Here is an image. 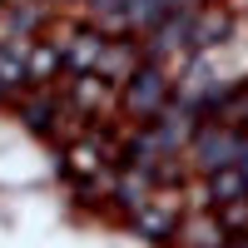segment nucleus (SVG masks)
I'll return each mask as SVG.
<instances>
[{
	"mask_svg": "<svg viewBox=\"0 0 248 248\" xmlns=\"http://www.w3.org/2000/svg\"><path fill=\"white\" fill-rule=\"evenodd\" d=\"M60 65H65V60H60V45H30V79L45 85Z\"/></svg>",
	"mask_w": 248,
	"mask_h": 248,
	"instance_id": "obj_4",
	"label": "nucleus"
},
{
	"mask_svg": "<svg viewBox=\"0 0 248 248\" xmlns=\"http://www.w3.org/2000/svg\"><path fill=\"white\" fill-rule=\"evenodd\" d=\"M129 223H134L144 238H169V233H174V203H164V199L154 194L144 209H134V214H129Z\"/></svg>",
	"mask_w": 248,
	"mask_h": 248,
	"instance_id": "obj_2",
	"label": "nucleus"
},
{
	"mask_svg": "<svg viewBox=\"0 0 248 248\" xmlns=\"http://www.w3.org/2000/svg\"><path fill=\"white\" fill-rule=\"evenodd\" d=\"M90 5H94V20H99V25H109V20L129 5V0H90Z\"/></svg>",
	"mask_w": 248,
	"mask_h": 248,
	"instance_id": "obj_5",
	"label": "nucleus"
},
{
	"mask_svg": "<svg viewBox=\"0 0 248 248\" xmlns=\"http://www.w3.org/2000/svg\"><path fill=\"white\" fill-rule=\"evenodd\" d=\"M169 99H174V85H169V70L159 65H139L129 79H124V109L139 114V119H154L169 109Z\"/></svg>",
	"mask_w": 248,
	"mask_h": 248,
	"instance_id": "obj_1",
	"label": "nucleus"
},
{
	"mask_svg": "<svg viewBox=\"0 0 248 248\" xmlns=\"http://www.w3.org/2000/svg\"><path fill=\"white\" fill-rule=\"evenodd\" d=\"M229 243H233V238H229L223 223H214V218L189 223V248H229Z\"/></svg>",
	"mask_w": 248,
	"mask_h": 248,
	"instance_id": "obj_3",
	"label": "nucleus"
}]
</instances>
